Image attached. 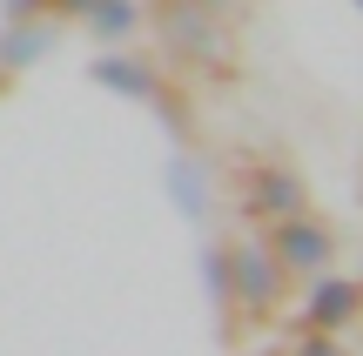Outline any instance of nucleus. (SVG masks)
<instances>
[{
  "instance_id": "1",
  "label": "nucleus",
  "mask_w": 363,
  "mask_h": 356,
  "mask_svg": "<svg viewBox=\"0 0 363 356\" xmlns=\"http://www.w3.org/2000/svg\"><path fill=\"white\" fill-rule=\"evenodd\" d=\"M269 255H276V269H296V276H316V269H330V229L316 222L310 209L303 215H283V222L269 229Z\"/></svg>"
},
{
  "instance_id": "2",
  "label": "nucleus",
  "mask_w": 363,
  "mask_h": 356,
  "mask_svg": "<svg viewBox=\"0 0 363 356\" xmlns=\"http://www.w3.org/2000/svg\"><path fill=\"white\" fill-rule=\"evenodd\" d=\"M229 289L242 296L249 309H269L276 289H283V269H276V255H269V249H235V255H229Z\"/></svg>"
},
{
  "instance_id": "3",
  "label": "nucleus",
  "mask_w": 363,
  "mask_h": 356,
  "mask_svg": "<svg viewBox=\"0 0 363 356\" xmlns=\"http://www.w3.org/2000/svg\"><path fill=\"white\" fill-rule=\"evenodd\" d=\"M249 209L269 215V222L303 215V182H296L289 168H256V175H249Z\"/></svg>"
},
{
  "instance_id": "4",
  "label": "nucleus",
  "mask_w": 363,
  "mask_h": 356,
  "mask_svg": "<svg viewBox=\"0 0 363 356\" xmlns=\"http://www.w3.org/2000/svg\"><path fill=\"white\" fill-rule=\"evenodd\" d=\"M357 303H363V289H357V282H343V276H323V282L310 289V309H303V316H310V330L337 336L343 323L357 316Z\"/></svg>"
},
{
  "instance_id": "5",
  "label": "nucleus",
  "mask_w": 363,
  "mask_h": 356,
  "mask_svg": "<svg viewBox=\"0 0 363 356\" xmlns=\"http://www.w3.org/2000/svg\"><path fill=\"white\" fill-rule=\"evenodd\" d=\"M94 81H108V88H128V94H155V74H148L142 61H128V54H101V61H94Z\"/></svg>"
},
{
  "instance_id": "6",
  "label": "nucleus",
  "mask_w": 363,
  "mask_h": 356,
  "mask_svg": "<svg viewBox=\"0 0 363 356\" xmlns=\"http://www.w3.org/2000/svg\"><path fill=\"white\" fill-rule=\"evenodd\" d=\"M40 47H48V27H21V34H7V40H0V61H7V67H27Z\"/></svg>"
},
{
  "instance_id": "7",
  "label": "nucleus",
  "mask_w": 363,
  "mask_h": 356,
  "mask_svg": "<svg viewBox=\"0 0 363 356\" xmlns=\"http://www.w3.org/2000/svg\"><path fill=\"white\" fill-rule=\"evenodd\" d=\"M88 21H94V34L115 40V34H128V27H135V7H128V0H115V7H94Z\"/></svg>"
},
{
  "instance_id": "8",
  "label": "nucleus",
  "mask_w": 363,
  "mask_h": 356,
  "mask_svg": "<svg viewBox=\"0 0 363 356\" xmlns=\"http://www.w3.org/2000/svg\"><path fill=\"white\" fill-rule=\"evenodd\" d=\"M175 188H182V202H189V209L202 215V182H195V168H189V161L175 168Z\"/></svg>"
},
{
  "instance_id": "9",
  "label": "nucleus",
  "mask_w": 363,
  "mask_h": 356,
  "mask_svg": "<svg viewBox=\"0 0 363 356\" xmlns=\"http://www.w3.org/2000/svg\"><path fill=\"white\" fill-rule=\"evenodd\" d=\"M296 356H343V350H337V336L310 330V336H303V343H296Z\"/></svg>"
},
{
  "instance_id": "10",
  "label": "nucleus",
  "mask_w": 363,
  "mask_h": 356,
  "mask_svg": "<svg viewBox=\"0 0 363 356\" xmlns=\"http://www.w3.org/2000/svg\"><path fill=\"white\" fill-rule=\"evenodd\" d=\"M61 7H67V13H94L101 0H61Z\"/></svg>"
},
{
  "instance_id": "11",
  "label": "nucleus",
  "mask_w": 363,
  "mask_h": 356,
  "mask_svg": "<svg viewBox=\"0 0 363 356\" xmlns=\"http://www.w3.org/2000/svg\"><path fill=\"white\" fill-rule=\"evenodd\" d=\"M40 7V0H7V13H34Z\"/></svg>"
}]
</instances>
